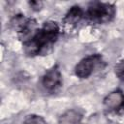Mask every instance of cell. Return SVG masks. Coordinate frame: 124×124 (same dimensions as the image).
I'll return each mask as SVG.
<instances>
[{"label":"cell","instance_id":"10","mask_svg":"<svg viewBox=\"0 0 124 124\" xmlns=\"http://www.w3.org/2000/svg\"><path fill=\"white\" fill-rule=\"evenodd\" d=\"M41 5H42V3L39 2V1H31V2H30V6H31L34 10H39L40 7H41Z\"/></svg>","mask_w":124,"mask_h":124},{"label":"cell","instance_id":"3","mask_svg":"<svg viewBox=\"0 0 124 124\" xmlns=\"http://www.w3.org/2000/svg\"><path fill=\"white\" fill-rule=\"evenodd\" d=\"M99 57L96 55H91L88 57L83 58L82 60H80L76 68H75V74L77 77L80 78H88L94 71V68L98 62Z\"/></svg>","mask_w":124,"mask_h":124},{"label":"cell","instance_id":"6","mask_svg":"<svg viewBox=\"0 0 124 124\" xmlns=\"http://www.w3.org/2000/svg\"><path fill=\"white\" fill-rule=\"evenodd\" d=\"M82 114L77 109H69L62 113L58 119V124H79Z\"/></svg>","mask_w":124,"mask_h":124},{"label":"cell","instance_id":"4","mask_svg":"<svg viewBox=\"0 0 124 124\" xmlns=\"http://www.w3.org/2000/svg\"><path fill=\"white\" fill-rule=\"evenodd\" d=\"M43 85L48 91H55L62 84V76L57 67L48 70L43 77Z\"/></svg>","mask_w":124,"mask_h":124},{"label":"cell","instance_id":"5","mask_svg":"<svg viewBox=\"0 0 124 124\" xmlns=\"http://www.w3.org/2000/svg\"><path fill=\"white\" fill-rule=\"evenodd\" d=\"M104 105L108 110L116 111L124 107V94L121 90H114L104 99Z\"/></svg>","mask_w":124,"mask_h":124},{"label":"cell","instance_id":"7","mask_svg":"<svg viewBox=\"0 0 124 124\" xmlns=\"http://www.w3.org/2000/svg\"><path fill=\"white\" fill-rule=\"evenodd\" d=\"M83 16V12L79 6H73L65 16V22L68 24H77Z\"/></svg>","mask_w":124,"mask_h":124},{"label":"cell","instance_id":"8","mask_svg":"<svg viewBox=\"0 0 124 124\" xmlns=\"http://www.w3.org/2000/svg\"><path fill=\"white\" fill-rule=\"evenodd\" d=\"M23 124H46V122L42 116L32 114V115H28L25 118Z\"/></svg>","mask_w":124,"mask_h":124},{"label":"cell","instance_id":"9","mask_svg":"<svg viewBox=\"0 0 124 124\" xmlns=\"http://www.w3.org/2000/svg\"><path fill=\"white\" fill-rule=\"evenodd\" d=\"M114 70H115V75L119 78V79L124 81V61H120L119 63H117Z\"/></svg>","mask_w":124,"mask_h":124},{"label":"cell","instance_id":"2","mask_svg":"<svg viewBox=\"0 0 124 124\" xmlns=\"http://www.w3.org/2000/svg\"><path fill=\"white\" fill-rule=\"evenodd\" d=\"M114 14V7L107 3H93L88 7L87 10L88 18L96 23H106L110 21L113 18Z\"/></svg>","mask_w":124,"mask_h":124},{"label":"cell","instance_id":"1","mask_svg":"<svg viewBox=\"0 0 124 124\" xmlns=\"http://www.w3.org/2000/svg\"><path fill=\"white\" fill-rule=\"evenodd\" d=\"M59 33V27L54 21L45 22L44 26L37 30L31 40L24 45L25 51L28 54H40L45 52L56 41ZM47 52V50H46Z\"/></svg>","mask_w":124,"mask_h":124}]
</instances>
